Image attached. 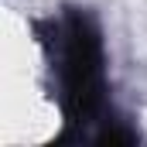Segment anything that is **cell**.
<instances>
[{"mask_svg": "<svg viewBox=\"0 0 147 147\" xmlns=\"http://www.w3.org/2000/svg\"><path fill=\"white\" fill-rule=\"evenodd\" d=\"M58 38V92L69 127H86L103 110L106 72H103V38L86 10H65L55 28Z\"/></svg>", "mask_w": 147, "mask_h": 147, "instance_id": "obj_1", "label": "cell"}]
</instances>
